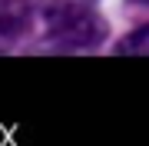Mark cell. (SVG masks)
I'll return each instance as SVG.
<instances>
[{
    "label": "cell",
    "mask_w": 149,
    "mask_h": 146,
    "mask_svg": "<svg viewBox=\"0 0 149 146\" xmlns=\"http://www.w3.org/2000/svg\"><path fill=\"white\" fill-rule=\"evenodd\" d=\"M116 53H126V57H133V53H149V27H139L133 37H126L119 43Z\"/></svg>",
    "instance_id": "obj_4"
},
{
    "label": "cell",
    "mask_w": 149,
    "mask_h": 146,
    "mask_svg": "<svg viewBox=\"0 0 149 146\" xmlns=\"http://www.w3.org/2000/svg\"><path fill=\"white\" fill-rule=\"evenodd\" d=\"M27 3H30V10L37 17H43L47 27L73 20V17H80L86 10H96V0H27Z\"/></svg>",
    "instance_id": "obj_3"
},
{
    "label": "cell",
    "mask_w": 149,
    "mask_h": 146,
    "mask_svg": "<svg viewBox=\"0 0 149 146\" xmlns=\"http://www.w3.org/2000/svg\"><path fill=\"white\" fill-rule=\"evenodd\" d=\"M33 10L27 0H0V53H7L27 33Z\"/></svg>",
    "instance_id": "obj_2"
},
{
    "label": "cell",
    "mask_w": 149,
    "mask_h": 146,
    "mask_svg": "<svg viewBox=\"0 0 149 146\" xmlns=\"http://www.w3.org/2000/svg\"><path fill=\"white\" fill-rule=\"evenodd\" d=\"M106 40V20L96 10H86L73 20H63L56 27H47V43L56 53H80V50H93Z\"/></svg>",
    "instance_id": "obj_1"
}]
</instances>
